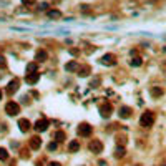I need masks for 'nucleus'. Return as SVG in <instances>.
Segmentation results:
<instances>
[{
	"mask_svg": "<svg viewBox=\"0 0 166 166\" xmlns=\"http://www.w3.org/2000/svg\"><path fill=\"white\" fill-rule=\"evenodd\" d=\"M0 98H2V91H0Z\"/></svg>",
	"mask_w": 166,
	"mask_h": 166,
	"instance_id": "nucleus-12",
	"label": "nucleus"
},
{
	"mask_svg": "<svg viewBox=\"0 0 166 166\" xmlns=\"http://www.w3.org/2000/svg\"><path fill=\"white\" fill-rule=\"evenodd\" d=\"M151 120H153V116L146 113L145 116H141V125H151Z\"/></svg>",
	"mask_w": 166,
	"mask_h": 166,
	"instance_id": "nucleus-4",
	"label": "nucleus"
},
{
	"mask_svg": "<svg viewBox=\"0 0 166 166\" xmlns=\"http://www.w3.org/2000/svg\"><path fill=\"white\" fill-rule=\"evenodd\" d=\"M37 128H38V130H45V128H47V121H38Z\"/></svg>",
	"mask_w": 166,
	"mask_h": 166,
	"instance_id": "nucleus-10",
	"label": "nucleus"
},
{
	"mask_svg": "<svg viewBox=\"0 0 166 166\" xmlns=\"http://www.w3.org/2000/svg\"><path fill=\"white\" fill-rule=\"evenodd\" d=\"M38 82V73L35 71V73H30L28 77H27V83H30V85H33V83H37Z\"/></svg>",
	"mask_w": 166,
	"mask_h": 166,
	"instance_id": "nucleus-2",
	"label": "nucleus"
},
{
	"mask_svg": "<svg viewBox=\"0 0 166 166\" xmlns=\"http://www.w3.org/2000/svg\"><path fill=\"white\" fill-rule=\"evenodd\" d=\"M73 68H77V63H75V62H71V63L66 65V70H68V71H75Z\"/></svg>",
	"mask_w": 166,
	"mask_h": 166,
	"instance_id": "nucleus-9",
	"label": "nucleus"
},
{
	"mask_svg": "<svg viewBox=\"0 0 166 166\" xmlns=\"http://www.w3.org/2000/svg\"><path fill=\"white\" fill-rule=\"evenodd\" d=\"M91 131V128L88 126V125H82V126H80V133L82 134H85V133H90Z\"/></svg>",
	"mask_w": 166,
	"mask_h": 166,
	"instance_id": "nucleus-7",
	"label": "nucleus"
},
{
	"mask_svg": "<svg viewBox=\"0 0 166 166\" xmlns=\"http://www.w3.org/2000/svg\"><path fill=\"white\" fill-rule=\"evenodd\" d=\"M2 66H5V58L0 57V68H2Z\"/></svg>",
	"mask_w": 166,
	"mask_h": 166,
	"instance_id": "nucleus-11",
	"label": "nucleus"
},
{
	"mask_svg": "<svg viewBox=\"0 0 166 166\" xmlns=\"http://www.w3.org/2000/svg\"><path fill=\"white\" fill-rule=\"evenodd\" d=\"M7 111L10 115H17V113H19V105H17V103H8V105H7Z\"/></svg>",
	"mask_w": 166,
	"mask_h": 166,
	"instance_id": "nucleus-1",
	"label": "nucleus"
},
{
	"mask_svg": "<svg viewBox=\"0 0 166 166\" xmlns=\"http://www.w3.org/2000/svg\"><path fill=\"white\" fill-rule=\"evenodd\" d=\"M17 88H19V83L12 82V85H8V87H7V91L8 93H13V91H17Z\"/></svg>",
	"mask_w": 166,
	"mask_h": 166,
	"instance_id": "nucleus-5",
	"label": "nucleus"
},
{
	"mask_svg": "<svg viewBox=\"0 0 166 166\" xmlns=\"http://www.w3.org/2000/svg\"><path fill=\"white\" fill-rule=\"evenodd\" d=\"M48 17L53 20H57V19H60L62 17V12L60 10H48Z\"/></svg>",
	"mask_w": 166,
	"mask_h": 166,
	"instance_id": "nucleus-3",
	"label": "nucleus"
},
{
	"mask_svg": "<svg viewBox=\"0 0 166 166\" xmlns=\"http://www.w3.org/2000/svg\"><path fill=\"white\" fill-rule=\"evenodd\" d=\"M45 58H47V52H43V50H40L38 53H37V60L38 62H43Z\"/></svg>",
	"mask_w": 166,
	"mask_h": 166,
	"instance_id": "nucleus-6",
	"label": "nucleus"
},
{
	"mask_svg": "<svg viewBox=\"0 0 166 166\" xmlns=\"http://www.w3.org/2000/svg\"><path fill=\"white\" fill-rule=\"evenodd\" d=\"M53 166H58V164H53Z\"/></svg>",
	"mask_w": 166,
	"mask_h": 166,
	"instance_id": "nucleus-13",
	"label": "nucleus"
},
{
	"mask_svg": "<svg viewBox=\"0 0 166 166\" xmlns=\"http://www.w3.org/2000/svg\"><path fill=\"white\" fill-rule=\"evenodd\" d=\"M101 62H103V63H106V65H110V63H113V58H111V55H106Z\"/></svg>",
	"mask_w": 166,
	"mask_h": 166,
	"instance_id": "nucleus-8",
	"label": "nucleus"
}]
</instances>
